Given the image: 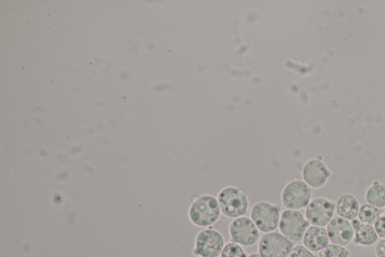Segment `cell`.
<instances>
[{
    "instance_id": "obj_1",
    "label": "cell",
    "mask_w": 385,
    "mask_h": 257,
    "mask_svg": "<svg viewBox=\"0 0 385 257\" xmlns=\"http://www.w3.org/2000/svg\"><path fill=\"white\" fill-rule=\"evenodd\" d=\"M221 215L217 198L209 194L195 197L188 210L190 221L198 227H211L219 221Z\"/></svg>"
},
{
    "instance_id": "obj_2",
    "label": "cell",
    "mask_w": 385,
    "mask_h": 257,
    "mask_svg": "<svg viewBox=\"0 0 385 257\" xmlns=\"http://www.w3.org/2000/svg\"><path fill=\"white\" fill-rule=\"evenodd\" d=\"M222 214L228 218L243 216L248 209V199L246 193L235 186L224 187L217 197Z\"/></svg>"
},
{
    "instance_id": "obj_3",
    "label": "cell",
    "mask_w": 385,
    "mask_h": 257,
    "mask_svg": "<svg viewBox=\"0 0 385 257\" xmlns=\"http://www.w3.org/2000/svg\"><path fill=\"white\" fill-rule=\"evenodd\" d=\"M281 233L292 243L303 240L310 223L299 210L286 209L280 216L279 225Z\"/></svg>"
},
{
    "instance_id": "obj_4",
    "label": "cell",
    "mask_w": 385,
    "mask_h": 257,
    "mask_svg": "<svg viewBox=\"0 0 385 257\" xmlns=\"http://www.w3.org/2000/svg\"><path fill=\"white\" fill-rule=\"evenodd\" d=\"M250 219L259 231L264 233L275 232L279 225V210L268 201H257L251 208Z\"/></svg>"
},
{
    "instance_id": "obj_5",
    "label": "cell",
    "mask_w": 385,
    "mask_h": 257,
    "mask_svg": "<svg viewBox=\"0 0 385 257\" xmlns=\"http://www.w3.org/2000/svg\"><path fill=\"white\" fill-rule=\"evenodd\" d=\"M224 245L222 233L208 228L196 235L193 253L198 257H218L221 255Z\"/></svg>"
},
{
    "instance_id": "obj_6",
    "label": "cell",
    "mask_w": 385,
    "mask_h": 257,
    "mask_svg": "<svg viewBox=\"0 0 385 257\" xmlns=\"http://www.w3.org/2000/svg\"><path fill=\"white\" fill-rule=\"evenodd\" d=\"M311 187L303 181L294 180L288 183L281 192V203L286 209L299 210L307 207L311 201Z\"/></svg>"
},
{
    "instance_id": "obj_7",
    "label": "cell",
    "mask_w": 385,
    "mask_h": 257,
    "mask_svg": "<svg viewBox=\"0 0 385 257\" xmlns=\"http://www.w3.org/2000/svg\"><path fill=\"white\" fill-rule=\"evenodd\" d=\"M336 204L324 197L313 199L305 210V217L309 223L316 227H325L334 217Z\"/></svg>"
},
{
    "instance_id": "obj_8",
    "label": "cell",
    "mask_w": 385,
    "mask_h": 257,
    "mask_svg": "<svg viewBox=\"0 0 385 257\" xmlns=\"http://www.w3.org/2000/svg\"><path fill=\"white\" fill-rule=\"evenodd\" d=\"M294 245L281 232L265 233L258 243V253L263 257H288Z\"/></svg>"
},
{
    "instance_id": "obj_9",
    "label": "cell",
    "mask_w": 385,
    "mask_h": 257,
    "mask_svg": "<svg viewBox=\"0 0 385 257\" xmlns=\"http://www.w3.org/2000/svg\"><path fill=\"white\" fill-rule=\"evenodd\" d=\"M229 234L233 243L246 247L255 245L260 237V231L247 216L235 218L229 225Z\"/></svg>"
},
{
    "instance_id": "obj_10",
    "label": "cell",
    "mask_w": 385,
    "mask_h": 257,
    "mask_svg": "<svg viewBox=\"0 0 385 257\" xmlns=\"http://www.w3.org/2000/svg\"><path fill=\"white\" fill-rule=\"evenodd\" d=\"M331 176V170L328 169L325 163L319 159H312L306 162L303 169V181L313 189L323 187Z\"/></svg>"
},
{
    "instance_id": "obj_11",
    "label": "cell",
    "mask_w": 385,
    "mask_h": 257,
    "mask_svg": "<svg viewBox=\"0 0 385 257\" xmlns=\"http://www.w3.org/2000/svg\"><path fill=\"white\" fill-rule=\"evenodd\" d=\"M332 244L347 247L349 245L355 237L351 222L339 216H334L326 228Z\"/></svg>"
},
{
    "instance_id": "obj_12",
    "label": "cell",
    "mask_w": 385,
    "mask_h": 257,
    "mask_svg": "<svg viewBox=\"0 0 385 257\" xmlns=\"http://www.w3.org/2000/svg\"><path fill=\"white\" fill-rule=\"evenodd\" d=\"M303 243L312 253L319 252L329 244L327 230L325 227L311 225L305 233Z\"/></svg>"
},
{
    "instance_id": "obj_13",
    "label": "cell",
    "mask_w": 385,
    "mask_h": 257,
    "mask_svg": "<svg viewBox=\"0 0 385 257\" xmlns=\"http://www.w3.org/2000/svg\"><path fill=\"white\" fill-rule=\"evenodd\" d=\"M360 208L358 199L349 193L341 194L336 202L337 216L349 221L358 217Z\"/></svg>"
},
{
    "instance_id": "obj_14",
    "label": "cell",
    "mask_w": 385,
    "mask_h": 257,
    "mask_svg": "<svg viewBox=\"0 0 385 257\" xmlns=\"http://www.w3.org/2000/svg\"><path fill=\"white\" fill-rule=\"evenodd\" d=\"M379 238L373 225L362 223L355 231L353 240L356 245L371 247L378 241Z\"/></svg>"
},
{
    "instance_id": "obj_15",
    "label": "cell",
    "mask_w": 385,
    "mask_h": 257,
    "mask_svg": "<svg viewBox=\"0 0 385 257\" xmlns=\"http://www.w3.org/2000/svg\"><path fill=\"white\" fill-rule=\"evenodd\" d=\"M365 201L366 204L373 205L379 208L385 207V184L378 181L373 182L372 185L365 193Z\"/></svg>"
},
{
    "instance_id": "obj_16",
    "label": "cell",
    "mask_w": 385,
    "mask_h": 257,
    "mask_svg": "<svg viewBox=\"0 0 385 257\" xmlns=\"http://www.w3.org/2000/svg\"><path fill=\"white\" fill-rule=\"evenodd\" d=\"M382 215L381 208L371 205L364 204L360 208L358 218L361 223L374 225Z\"/></svg>"
},
{
    "instance_id": "obj_17",
    "label": "cell",
    "mask_w": 385,
    "mask_h": 257,
    "mask_svg": "<svg viewBox=\"0 0 385 257\" xmlns=\"http://www.w3.org/2000/svg\"><path fill=\"white\" fill-rule=\"evenodd\" d=\"M350 252L345 247L329 244L318 252V257H349Z\"/></svg>"
},
{
    "instance_id": "obj_18",
    "label": "cell",
    "mask_w": 385,
    "mask_h": 257,
    "mask_svg": "<svg viewBox=\"0 0 385 257\" xmlns=\"http://www.w3.org/2000/svg\"><path fill=\"white\" fill-rule=\"evenodd\" d=\"M221 257H248V254L241 245L231 241L224 245Z\"/></svg>"
},
{
    "instance_id": "obj_19",
    "label": "cell",
    "mask_w": 385,
    "mask_h": 257,
    "mask_svg": "<svg viewBox=\"0 0 385 257\" xmlns=\"http://www.w3.org/2000/svg\"><path fill=\"white\" fill-rule=\"evenodd\" d=\"M288 257H316L304 245H294Z\"/></svg>"
},
{
    "instance_id": "obj_20",
    "label": "cell",
    "mask_w": 385,
    "mask_h": 257,
    "mask_svg": "<svg viewBox=\"0 0 385 257\" xmlns=\"http://www.w3.org/2000/svg\"><path fill=\"white\" fill-rule=\"evenodd\" d=\"M374 228L381 238H385V214L374 224Z\"/></svg>"
},
{
    "instance_id": "obj_21",
    "label": "cell",
    "mask_w": 385,
    "mask_h": 257,
    "mask_svg": "<svg viewBox=\"0 0 385 257\" xmlns=\"http://www.w3.org/2000/svg\"><path fill=\"white\" fill-rule=\"evenodd\" d=\"M375 252L377 257H385V238H382L377 243Z\"/></svg>"
},
{
    "instance_id": "obj_22",
    "label": "cell",
    "mask_w": 385,
    "mask_h": 257,
    "mask_svg": "<svg viewBox=\"0 0 385 257\" xmlns=\"http://www.w3.org/2000/svg\"><path fill=\"white\" fill-rule=\"evenodd\" d=\"M350 222H351V224L352 225V227H353V230H355V231L360 227V225L361 224H362V223H361L360 221L358 219V217L355 218V219H353V220L351 221Z\"/></svg>"
},
{
    "instance_id": "obj_23",
    "label": "cell",
    "mask_w": 385,
    "mask_h": 257,
    "mask_svg": "<svg viewBox=\"0 0 385 257\" xmlns=\"http://www.w3.org/2000/svg\"><path fill=\"white\" fill-rule=\"evenodd\" d=\"M248 257H263V256L259 253H253L249 254Z\"/></svg>"
},
{
    "instance_id": "obj_24",
    "label": "cell",
    "mask_w": 385,
    "mask_h": 257,
    "mask_svg": "<svg viewBox=\"0 0 385 257\" xmlns=\"http://www.w3.org/2000/svg\"><path fill=\"white\" fill-rule=\"evenodd\" d=\"M384 212H385V207H384Z\"/></svg>"
}]
</instances>
